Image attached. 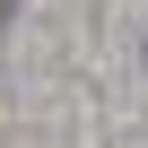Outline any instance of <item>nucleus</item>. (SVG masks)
Instances as JSON below:
<instances>
[]
</instances>
